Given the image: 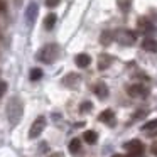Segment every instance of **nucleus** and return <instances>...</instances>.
Wrapping results in <instances>:
<instances>
[{"mask_svg": "<svg viewBox=\"0 0 157 157\" xmlns=\"http://www.w3.org/2000/svg\"><path fill=\"white\" fill-rule=\"evenodd\" d=\"M112 61H113V58H112V56H108V54L101 56V58H100V63H98V69H100V71L106 69L110 64H112Z\"/></svg>", "mask_w": 157, "mask_h": 157, "instance_id": "nucleus-13", "label": "nucleus"}, {"mask_svg": "<svg viewBox=\"0 0 157 157\" xmlns=\"http://www.w3.org/2000/svg\"><path fill=\"white\" fill-rule=\"evenodd\" d=\"M22 113H24V106H22L21 98L17 96H12L7 103V118L10 125H17L19 120L22 118Z\"/></svg>", "mask_w": 157, "mask_h": 157, "instance_id": "nucleus-1", "label": "nucleus"}, {"mask_svg": "<svg viewBox=\"0 0 157 157\" xmlns=\"http://www.w3.org/2000/svg\"><path fill=\"white\" fill-rule=\"evenodd\" d=\"M142 130H145L147 133H150L152 130H157V118H155V120H150V122H147L145 125L142 127Z\"/></svg>", "mask_w": 157, "mask_h": 157, "instance_id": "nucleus-18", "label": "nucleus"}, {"mask_svg": "<svg viewBox=\"0 0 157 157\" xmlns=\"http://www.w3.org/2000/svg\"><path fill=\"white\" fill-rule=\"evenodd\" d=\"M59 2H61V0H46V5H48L49 9H52V7H58Z\"/></svg>", "mask_w": 157, "mask_h": 157, "instance_id": "nucleus-22", "label": "nucleus"}, {"mask_svg": "<svg viewBox=\"0 0 157 157\" xmlns=\"http://www.w3.org/2000/svg\"><path fill=\"white\" fill-rule=\"evenodd\" d=\"M113 39H115V34H113L112 31H103L101 36H100V42H101L103 46H108Z\"/></svg>", "mask_w": 157, "mask_h": 157, "instance_id": "nucleus-12", "label": "nucleus"}, {"mask_svg": "<svg viewBox=\"0 0 157 157\" xmlns=\"http://www.w3.org/2000/svg\"><path fill=\"white\" fill-rule=\"evenodd\" d=\"M79 149H81V142H79V139H73L71 142H69V152L76 154V152H79Z\"/></svg>", "mask_w": 157, "mask_h": 157, "instance_id": "nucleus-17", "label": "nucleus"}, {"mask_svg": "<svg viewBox=\"0 0 157 157\" xmlns=\"http://www.w3.org/2000/svg\"><path fill=\"white\" fill-rule=\"evenodd\" d=\"M95 95L98 96L100 100H105L106 96H108V86H106L103 81L96 83L95 85Z\"/></svg>", "mask_w": 157, "mask_h": 157, "instance_id": "nucleus-7", "label": "nucleus"}, {"mask_svg": "<svg viewBox=\"0 0 157 157\" xmlns=\"http://www.w3.org/2000/svg\"><path fill=\"white\" fill-rule=\"evenodd\" d=\"M5 90H7V83H5V81H0V96H4Z\"/></svg>", "mask_w": 157, "mask_h": 157, "instance_id": "nucleus-23", "label": "nucleus"}, {"mask_svg": "<svg viewBox=\"0 0 157 157\" xmlns=\"http://www.w3.org/2000/svg\"><path fill=\"white\" fill-rule=\"evenodd\" d=\"M113 117H115V113H113V110H103L101 113H100V122L103 123H108V125H113Z\"/></svg>", "mask_w": 157, "mask_h": 157, "instance_id": "nucleus-11", "label": "nucleus"}, {"mask_svg": "<svg viewBox=\"0 0 157 157\" xmlns=\"http://www.w3.org/2000/svg\"><path fill=\"white\" fill-rule=\"evenodd\" d=\"M145 88H144L142 85H132L128 88V95L132 96V98H139V96H144L145 95Z\"/></svg>", "mask_w": 157, "mask_h": 157, "instance_id": "nucleus-10", "label": "nucleus"}, {"mask_svg": "<svg viewBox=\"0 0 157 157\" xmlns=\"http://www.w3.org/2000/svg\"><path fill=\"white\" fill-rule=\"evenodd\" d=\"M58 56H59V48L58 46L56 44H48L39 51L37 59L42 61V63H46V64H51V63H54L56 59H58Z\"/></svg>", "mask_w": 157, "mask_h": 157, "instance_id": "nucleus-2", "label": "nucleus"}, {"mask_svg": "<svg viewBox=\"0 0 157 157\" xmlns=\"http://www.w3.org/2000/svg\"><path fill=\"white\" fill-rule=\"evenodd\" d=\"M46 117H37V118L32 122V125H31V130H29V137L31 139H36V137H39L42 133V130L46 128Z\"/></svg>", "mask_w": 157, "mask_h": 157, "instance_id": "nucleus-4", "label": "nucleus"}, {"mask_svg": "<svg viewBox=\"0 0 157 157\" xmlns=\"http://www.w3.org/2000/svg\"><path fill=\"white\" fill-rule=\"evenodd\" d=\"M56 19H58V17H56V14H49L48 17L44 19V27L48 29V31H51V29L54 27V24H56Z\"/></svg>", "mask_w": 157, "mask_h": 157, "instance_id": "nucleus-16", "label": "nucleus"}, {"mask_svg": "<svg viewBox=\"0 0 157 157\" xmlns=\"http://www.w3.org/2000/svg\"><path fill=\"white\" fill-rule=\"evenodd\" d=\"M123 147H125V150L130 154L132 157H140L144 152V144L140 142V140H128V142L123 144Z\"/></svg>", "mask_w": 157, "mask_h": 157, "instance_id": "nucleus-3", "label": "nucleus"}, {"mask_svg": "<svg viewBox=\"0 0 157 157\" xmlns=\"http://www.w3.org/2000/svg\"><path fill=\"white\" fill-rule=\"evenodd\" d=\"M91 108H93V106H91V103H90V101H83V105L79 106V112L85 113V112H90Z\"/></svg>", "mask_w": 157, "mask_h": 157, "instance_id": "nucleus-21", "label": "nucleus"}, {"mask_svg": "<svg viewBox=\"0 0 157 157\" xmlns=\"http://www.w3.org/2000/svg\"><path fill=\"white\" fill-rule=\"evenodd\" d=\"M130 4H132V0H118V7L122 12H128Z\"/></svg>", "mask_w": 157, "mask_h": 157, "instance_id": "nucleus-20", "label": "nucleus"}, {"mask_svg": "<svg viewBox=\"0 0 157 157\" xmlns=\"http://www.w3.org/2000/svg\"><path fill=\"white\" fill-rule=\"evenodd\" d=\"M139 25H140V29H144L145 34H152V32H155V27H154L150 22H147V21H139Z\"/></svg>", "mask_w": 157, "mask_h": 157, "instance_id": "nucleus-15", "label": "nucleus"}, {"mask_svg": "<svg viewBox=\"0 0 157 157\" xmlns=\"http://www.w3.org/2000/svg\"><path fill=\"white\" fill-rule=\"evenodd\" d=\"M152 152H154V154H157V145H154V147H152Z\"/></svg>", "mask_w": 157, "mask_h": 157, "instance_id": "nucleus-26", "label": "nucleus"}, {"mask_svg": "<svg viewBox=\"0 0 157 157\" xmlns=\"http://www.w3.org/2000/svg\"><path fill=\"white\" fill-rule=\"evenodd\" d=\"M83 139H85L88 144H96L98 142V133H96L95 130H86L85 135H83Z\"/></svg>", "mask_w": 157, "mask_h": 157, "instance_id": "nucleus-14", "label": "nucleus"}, {"mask_svg": "<svg viewBox=\"0 0 157 157\" xmlns=\"http://www.w3.org/2000/svg\"><path fill=\"white\" fill-rule=\"evenodd\" d=\"M37 12H39L37 4H36V2H31V4H29V7H27V10H25V21H27L29 25L34 24L36 17H37Z\"/></svg>", "mask_w": 157, "mask_h": 157, "instance_id": "nucleus-6", "label": "nucleus"}, {"mask_svg": "<svg viewBox=\"0 0 157 157\" xmlns=\"http://www.w3.org/2000/svg\"><path fill=\"white\" fill-rule=\"evenodd\" d=\"M142 49L149 52H157V39H152V37H147L142 41Z\"/></svg>", "mask_w": 157, "mask_h": 157, "instance_id": "nucleus-8", "label": "nucleus"}, {"mask_svg": "<svg viewBox=\"0 0 157 157\" xmlns=\"http://www.w3.org/2000/svg\"><path fill=\"white\" fill-rule=\"evenodd\" d=\"M49 157H64V155H63L61 152H54V154H51Z\"/></svg>", "mask_w": 157, "mask_h": 157, "instance_id": "nucleus-24", "label": "nucleus"}, {"mask_svg": "<svg viewBox=\"0 0 157 157\" xmlns=\"http://www.w3.org/2000/svg\"><path fill=\"white\" fill-rule=\"evenodd\" d=\"M75 63L78 68H86V66H90V63H91V58H90L88 54H85V52H81V54H78L75 58Z\"/></svg>", "mask_w": 157, "mask_h": 157, "instance_id": "nucleus-9", "label": "nucleus"}, {"mask_svg": "<svg viewBox=\"0 0 157 157\" xmlns=\"http://www.w3.org/2000/svg\"><path fill=\"white\" fill-rule=\"evenodd\" d=\"M42 78V69L41 68H32L31 69V79L32 81H37Z\"/></svg>", "mask_w": 157, "mask_h": 157, "instance_id": "nucleus-19", "label": "nucleus"}, {"mask_svg": "<svg viewBox=\"0 0 157 157\" xmlns=\"http://www.w3.org/2000/svg\"><path fill=\"white\" fill-rule=\"evenodd\" d=\"M115 39L120 42V44H123V46H130V44L135 42V34L130 32V31H118L115 34Z\"/></svg>", "mask_w": 157, "mask_h": 157, "instance_id": "nucleus-5", "label": "nucleus"}, {"mask_svg": "<svg viewBox=\"0 0 157 157\" xmlns=\"http://www.w3.org/2000/svg\"><path fill=\"white\" fill-rule=\"evenodd\" d=\"M4 9H5V4H4V2H2V0H0V12L4 10Z\"/></svg>", "mask_w": 157, "mask_h": 157, "instance_id": "nucleus-25", "label": "nucleus"}]
</instances>
